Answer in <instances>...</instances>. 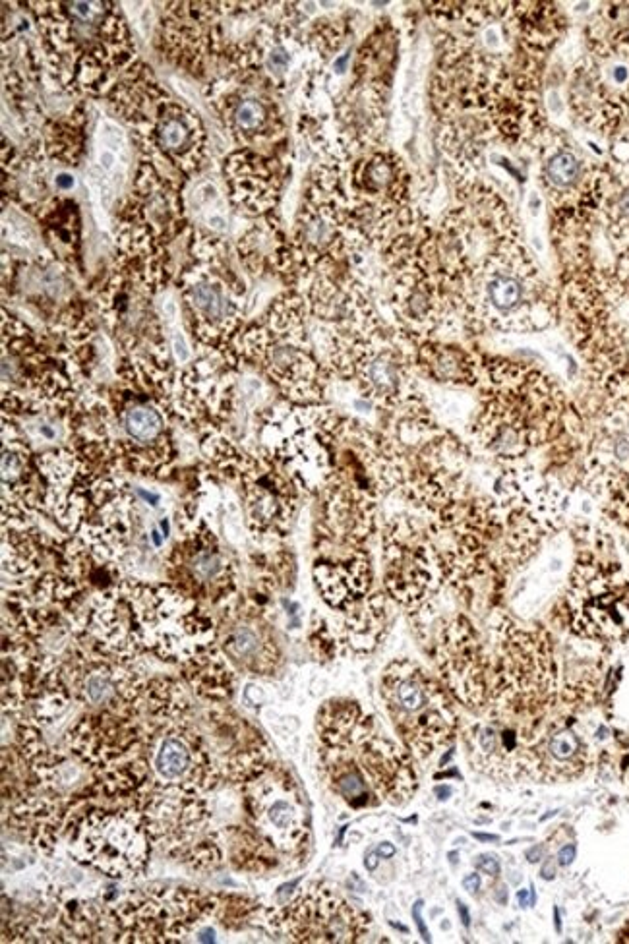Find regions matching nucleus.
<instances>
[{"label": "nucleus", "mask_w": 629, "mask_h": 944, "mask_svg": "<svg viewBox=\"0 0 629 944\" xmlns=\"http://www.w3.org/2000/svg\"><path fill=\"white\" fill-rule=\"evenodd\" d=\"M246 825L283 857H300L310 838V817L297 780L271 763L258 778L240 786Z\"/></svg>", "instance_id": "nucleus-10"}, {"label": "nucleus", "mask_w": 629, "mask_h": 944, "mask_svg": "<svg viewBox=\"0 0 629 944\" xmlns=\"http://www.w3.org/2000/svg\"><path fill=\"white\" fill-rule=\"evenodd\" d=\"M316 732L324 778L349 807L403 805L417 792L413 755L386 738L359 703H326L318 712Z\"/></svg>", "instance_id": "nucleus-1"}, {"label": "nucleus", "mask_w": 629, "mask_h": 944, "mask_svg": "<svg viewBox=\"0 0 629 944\" xmlns=\"http://www.w3.org/2000/svg\"><path fill=\"white\" fill-rule=\"evenodd\" d=\"M355 372L368 397L380 403L399 401L405 384V368L401 358L391 349H376L360 354Z\"/></svg>", "instance_id": "nucleus-24"}, {"label": "nucleus", "mask_w": 629, "mask_h": 944, "mask_svg": "<svg viewBox=\"0 0 629 944\" xmlns=\"http://www.w3.org/2000/svg\"><path fill=\"white\" fill-rule=\"evenodd\" d=\"M477 867H479V871L486 873V875H492V877L500 873V863L494 857H480Z\"/></svg>", "instance_id": "nucleus-32"}, {"label": "nucleus", "mask_w": 629, "mask_h": 944, "mask_svg": "<svg viewBox=\"0 0 629 944\" xmlns=\"http://www.w3.org/2000/svg\"><path fill=\"white\" fill-rule=\"evenodd\" d=\"M202 451L221 471L239 478L246 525L252 536L264 544L287 536L299 509V480L293 472L262 451H242L219 430L210 432Z\"/></svg>", "instance_id": "nucleus-2"}, {"label": "nucleus", "mask_w": 629, "mask_h": 944, "mask_svg": "<svg viewBox=\"0 0 629 944\" xmlns=\"http://www.w3.org/2000/svg\"><path fill=\"white\" fill-rule=\"evenodd\" d=\"M215 645L235 672L250 676H273L281 664L266 606L258 604L248 592H235L217 606Z\"/></svg>", "instance_id": "nucleus-14"}, {"label": "nucleus", "mask_w": 629, "mask_h": 944, "mask_svg": "<svg viewBox=\"0 0 629 944\" xmlns=\"http://www.w3.org/2000/svg\"><path fill=\"white\" fill-rule=\"evenodd\" d=\"M430 374L440 382H455L465 376V362L461 354L448 349H436L428 353Z\"/></svg>", "instance_id": "nucleus-29"}, {"label": "nucleus", "mask_w": 629, "mask_h": 944, "mask_svg": "<svg viewBox=\"0 0 629 944\" xmlns=\"http://www.w3.org/2000/svg\"><path fill=\"white\" fill-rule=\"evenodd\" d=\"M186 714H190V699L179 679H148L146 718H179Z\"/></svg>", "instance_id": "nucleus-26"}, {"label": "nucleus", "mask_w": 629, "mask_h": 944, "mask_svg": "<svg viewBox=\"0 0 629 944\" xmlns=\"http://www.w3.org/2000/svg\"><path fill=\"white\" fill-rule=\"evenodd\" d=\"M179 668L186 685L208 703H227L235 693L237 672L215 643Z\"/></svg>", "instance_id": "nucleus-23"}, {"label": "nucleus", "mask_w": 629, "mask_h": 944, "mask_svg": "<svg viewBox=\"0 0 629 944\" xmlns=\"http://www.w3.org/2000/svg\"><path fill=\"white\" fill-rule=\"evenodd\" d=\"M573 856H575V850H573L571 846H568V848H564V850L560 852V863H564V865H568V863H571V859H573Z\"/></svg>", "instance_id": "nucleus-35"}, {"label": "nucleus", "mask_w": 629, "mask_h": 944, "mask_svg": "<svg viewBox=\"0 0 629 944\" xmlns=\"http://www.w3.org/2000/svg\"><path fill=\"white\" fill-rule=\"evenodd\" d=\"M393 852H395V850H393L391 846H388V848L382 846V848H380V854H382V856H393Z\"/></svg>", "instance_id": "nucleus-38"}, {"label": "nucleus", "mask_w": 629, "mask_h": 944, "mask_svg": "<svg viewBox=\"0 0 629 944\" xmlns=\"http://www.w3.org/2000/svg\"><path fill=\"white\" fill-rule=\"evenodd\" d=\"M206 935H213V931H206ZM200 941H213V937H202Z\"/></svg>", "instance_id": "nucleus-39"}, {"label": "nucleus", "mask_w": 629, "mask_h": 944, "mask_svg": "<svg viewBox=\"0 0 629 944\" xmlns=\"http://www.w3.org/2000/svg\"><path fill=\"white\" fill-rule=\"evenodd\" d=\"M180 538L165 560V579L171 587L200 604L215 606L239 592L237 563L223 550L204 519L179 517Z\"/></svg>", "instance_id": "nucleus-12"}, {"label": "nucleus", "mask_w": 629, "mask_h": 944, "mask_svg": "<svg viewBox=\"0 0 629 944\" xmlns=\"http://www.w3.org/2000/svg\"><path fill=\"white\" fill-rule=\"evenodd\" d=\"M146 140L157 157L175 163L186 173L194 171L204 157L206 134L200 118L171 101L157 109Z\"/></svg>", "instance_id": "nucleus-20"}, {"label": "nucleus", "mask_w": 629, "mask_h": 944, "mask_svg": "<svg viewBox=\"0 0 629 944\" xmlns=\"http://www.w3.org/2000/svg\"><path fill=\"white\" fill-rule=\"evenodd\" d=\"M57 184H59V188H62V190H68V188L74 186V177H70V175H59V177H57Z\"/></svg>", "instance_id": "nucleus-34"}, {"label": "nucleus", "mask_w": 629, "mask_h": 944, "mask_svg": "<svg viewBox=\"0 0 629 944\" xmlns=\"http://www.w3.org/2000/svg\"><path fill=\"white\" fill-rule=\"evenodd\" d=\"M579 175V163L573 153L562 151L554 155L546 167V177L556 186H570Z\"/></svg>", "instance_id": "nucleus-30"}, {"label": "nucleus", "mask_w": 629, "mask_h": 944, "mask_svg": "<svg viewBox=\"0 0 629 944\" xmlns=\"http://www.w3.org/2000/svg\"><path fill=\"white\" fill-rule=\"evenodd\" d=\"M219 894L192 888H148L119 896L107 906L115 943H182L204 921L215 919Z\"/></svg>", "instance_id": "nucleus-7"}, {"label": "nucleus", "mask_w": 629, "mask_h": 944, "mask_svg": "<svg viewBox=\"0 0 629 944\" xmlns=\"http://www.w3.org/2000/svg\"><path fill=\"white\" fill-rule=\"evenodd\" d=\"M260 915L266 929L293 943H360L370 931V915L324 881L302 886L287 904Z\"/></svg>", "instance_id": "nucleus-9"}, {"label": "nucleus", "mask_w": 629, "mask_h": 944, "mask_svg": "<svg viewBox=\"0 0 629 944\" xmlns=\"http://www.w3.org/2000/svg\"><path fill=\"white\" fill-rule=\"evenodd\" d=\"M384 587L395 602L417 608L448 581L446 558L432 534L411 517H395L384 532Z\"/></svg>", "instance_id": "nucleus-11"}, {"label": "nucleus", "mask_w": 629, "mask_h": 944, "mask_svg": "<svg viewBox=\"0 0 629 944\" xmlns=\"http://www.w3.org/2000/svg\"><path fill=\"white\" fill-rule=\"evenodd\" d=\"M144 741V718H122L111 712H88L66 734L72 757L90 768L105 770L128 757Z\"/></svg>", "instance_id": "nucleus-17"}, {"label": "nucleus", "mask_w": 629, "mask_h": 944, "mask_svg": "<svg viewBox=\"0 0 629 944\" xmlns=\"http://www.w3.org/2000/svg\"><path fill=\"white\" fill-rule=\"evenodd\" d=\"M229 859L246 873H268L277 867L279 854L250 826H233L227 832Z\"/></svg>", "instance_id": "nucleus-25"}, {"label": "nucleus", "mask_w": 629, "mask_h": 944, "mask_svg": "<svg viewBox=\"0 0 629 944\" xmlns=\"http://www.w3.org/2000/svg\"><path fill=\"white\" fill-rule=\"evenodd\" d=\"M420 906H422V904H420L419 902V904H417V908H415V917H417V921H419L420 931H422V935H424V939L428 941L430 937H428V933H426V929H424V925H422V919H420V914H419Z\"/></svg>", "instance_id": "nucleus-36"}, {"label": "nucleus", "mask_w": 629, "mask_h": 944, "mask_svg": "<svg viewBox=\"0 0 629 944\" xmlns=\"http://www.w3.org/2000/svg\"><path fill=\"white\" fill-rule=\"evenodd\" d=\"M314 583L331 610L345 612L370 594V558L362 546L320 538Z\"/></svg>", "instance_id": "nucleus-19"}, {"label": "nucleus", "mask_w": 629, "mask_h": 944, "mask_svg": "<svg viewBox=\"0 0 629 944\" xmlns=\"http://www.w3.org/2000/svg\"><path fill=\"white\" fill-rule=\"evenodd\" d=\"M331 238H333V229L331 225H326L324 217H312L306 225H302L304 246L314 252H322L324 248H328Z\"/></svg>", "instance_id": "nucleus-31"}, {"label": "nucleus", "mask_w": 629, "mask_h": 944, "mask_svg": "<svg viewBox=\"0 0 629 944\" xmlns=\"http://www.w3.org/2000/svg\"><path fill=\"white\" fill-rule=\"evenodd\" d=\"M229 118H231L233 130L239 132L240 136L248 138V136L256 134L258 130H262L266 126L268 109L256 97H242L240 101L233 105V111H231V117Z\"/></svg>", "instance_id": "nucleus-28"}, {"label": "nucleus", "mask_w": 629, "mask_h": 944, "mask_svg": "<svg viewBox=\"0 0 629 944\" xmlns=\"http://www.w3.org/2000/svg\"><path fill=\"white\" fill-rule=\"evenodd\" d=\"M130 602L136 639L144 652L182 666L210 649L217 621L192 596L165 585L120 581Z\"/></svg>", "instance_id": "nucleus-3"}, {"label": "nucleus", "mask_w": 629, "mask_h": 944, "mask_svg": "<svg viewBox=\"0 0 629 944\" xmlns=\"http://www.w3.org/2000/svg\"><path fill=\"white\" fill-rule=\"evenodd\" d=\"M386 610L388 604L384 594L374 592L364 596L349 610L339 612L343 614V621L339 623L337 633H331L328 629L335 649L341 645L355 654H368L376 649L386 627Z\"/></svg>", "instance_id": "nucleus-22"}, {"label": "nucleus", "mask_w": 629, "mask_h": 944, "mask_svg": "<svg viewBox=\"0 0 629 944\" xmlns=\"http://www.w3.org/2000/svg\"><path fill=\"white\" fill-rule=\"evenodd\" d=\"M144 751L150 765V782L167 790L206 796L223 784L202 728L179 718L144 716Z\"/></svg>", "instance_id": "nucleus-8"}, {"label": "nucleus", "mask_w": 629, "mask_h": 944, "mask_svg": "<svg viewBox=\"0 0 629 944\" xmlns=\"http://www.w3.org/2000/svg\"><path fill=\"white\" fill-rule=\"evenodd\" d=\"M380 693L397 736L415 759L428 761L455 738L459 720L450 695L419 664L391 662Z\"/></svg>", "instance_id": "nucleus-4"}, {"label": "nucleus", "mask_w": 629, "mask_h": 944, "mask_svg": "<svg viewBox=\"0 0 629 944\" xmlns=\"http://www.w3.org/2000/svg\"><path fill=\"white\" fill-rule=\"evenodd\" d=\"M479 885V875H471V877H467V879L463 881V886H465L469 892H475V890H479Z\"/></svg>", "instance_id": "nucleus-33"}, {"label": "nucleus", "mask_w": 629, "mask_h": 944, "mask_svg": "<svg viewBox=\"0 0 629 944\" xmlns=\"http://www.w3.org/2000/svg\"><path fill=\"white\" fill-rule=\"evenodd\" d=\"M115 801L111 807L95 805L66 838L76 861L111 879H134L148 869L155 846L142 811L130 797Z\"/></svg>", "instance_id": "nucleus-6"}, {"label": "nucleus", "mask_w": 629, "mask_h": 944, "mask_svg": "<svg viewBox=\"0 0 629 944\" xmlns=\"http://www.w3.org/2000/svg\"><path fill=\"white\" fill-rule=\"evenodd\" d=\"M436 664L451 695L467 708H482L490 701V687L475 631L465 618H455L442 629L436 643Z\"/></svg>", "instance_id": "nucleus-18"}, {"label": "nucleus", "mask_w": 629, "mask_h": 944, "mask_svg": "<svg viewBox=\"0 0 629 944\" xmlns=\"http://www.w3.org/2000/svg\"><path fill=\"white\" fill-rule=\"evenodd\" d=\"M130 801L142 811L157 850L194 871H211L223 863V832L213 826L204 796L167 790L148 782Z\"/></svg>", "instance_id": "nucleus-5"}, {"label": "nucleus", "mask_w": 629, "mask_h": 944, "mask_svg": "<svg viewBox=\"0 0 629 944\" xmlns=\"http://www.w3.org/2000/svg\"><path fill=\"white\" fill-rule=\"evenodd\" d=\"M204 736L210 743L213 759L223 782L244 786L270 767V747L264 736L248 720L240 718L225 703H210L204 710Z\"/></svg>", "instance_id": "nucleus-16"}, {"label": "nucleus", "mask_w": 629, "mask_h": 944, "mask_svg": "<svg viewBox=\"0 0 629 944\" xmlns=\"http://www.w3.org/2000/svg\"><path fill=\"white\" fill-rule=\"evenodd\" d=\"M486 300L500 314H510L521 308L525 300V287L519 277L508 273H496L486 283Z\"/></svg>", "instance_id": "nucleus-27"}, {"label": "nucleus", "mask_w": 629, "mask_h": 944, "mask_svg": "<svg viewBox=\"0 0 629 944\" xmlns=\"http://www.w3.org/2000/svg\"><path fill=\"white\" fill-rule=\"evenodd\" d=\"M62 676L74 697L91 712H111L122 718H144L148 678L128 664L105 656L78 639L62 662Z\"/></svg>", "instance_id": "nucleus-13"}, {"label": "nucleus", "mask_w": 629, "mask_h": 944, "mask_svg": "<svg viewBox=\"0 0 629 944\" xmlns=\"http://www.w3.org/2000/svg\"><path fill=\"white\" fill-rule=\"evenodd\" d=\"M223 260L202 262L182 275L180 296L200 343L219 351L239 333L244 285L233 273L221 271Z\"/></svg>", "instance_id": "nucleus-15"}, {"label": "nucleus", "mask_w": 629, "mask_h": 944, "mask_svg": "<svg viewBox=\"0 0 629 944\" xmlns=\"http://www.w3.org/2000/svg\"><path fill=\"white\" fill-rule=\"evenodd\" d=\"M51 792L53 790H45V794L31 792L14 801L10 811L6 809L2 815L6 817L10 813V825L22 834L24 840L30 842L31 848L43 854H51L60 838L66 836L68 799Z\"/></svg>", "instance_id": "nucleus-21"}, {"label": "nucleus", "mask_w": 629, "mask_h": 944, "mask_svg": "<svg viewBox=\"0 0 629 944\" xmlns=\"http://www.w3.org/2000/svg\"><path fill=\"white\" fill-rule=\"evenodd\" d=\"M620 209H622V213H624V215H628L629 217V192L626 194V196H624V198H622V202H620Z\"/></svg>", "instance_id": "nucleus-37"}]
</instances>
